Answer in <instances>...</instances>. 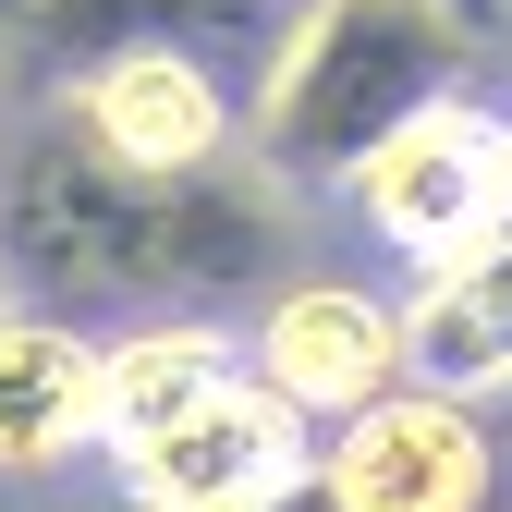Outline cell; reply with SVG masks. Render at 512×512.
<instances>
[{"instance_id": "5b68a950", "label": "cell", "mask_w": 512, "mask_h": 512, "mask_svg": "<svg viewBox=\"0 0 512 512\" xmlns=\"http://www.w3.org/2000/svg\"><path fill=\"white\" fill-rule=\"evenodd\" d=\"M317 488H330V512H488L500 452L476 403H439L403 378L317 439Z\"/></svg>"}, {"instance_id": "30bf717a", "label": "cell", "mask_w": 512, "mask_h": 512, "mask_svg": "<svg viewBox=\"0 0 512 512\" xmlns=\"http://www.w3.org/2000/svg\"><path fill=\"white\" fill-rule=\"evenodd\" d=\"M220 378H244V342L220 330V317H135V330L98 342V439L135 452V439H159L171 415H196Z\"/></svg>"}, {"instance_id": "4fadbf2b", "label": "cell", "mask_w": 512, "mask_h": 512, "mask_svg": "<svg viewBox=\"0 0 512 512\" xmlns=\"http://www.w3.org/2000/svg\"><path fill=\"white\" fill-rule=\"evenodd\" d=\"M452 13H464V25H488V13H500V0H452Z\"/></svg>"}, {"instance_id": "277c9868", "label": "cell", "mask_w": 512, "mask_h": 512, "mask_svg": "<svg viewBox=\"0 0 512 512\" xmlns=\"http://www.w3.org/2000/svg\"><path fill=\"white\" fill-rule=\"evenodd\" d=\"M110 464H122V500L135 512H269L317 464V427L281 391H256V378H220L196 415H171L159 439H135Z\"/></svg>"}, {"instance_id": "3957f363", "label": "cell", "mask_w": 512, "mask_h": 512, "mask_svg": "<svg viewBox=\"0 0 512 512\" xmlns=\"http://www.w3.org/2000/svg\"><path fill=\"white\" fill-rule=\"evenodd\" d=\"M354 208H366V232L391 256H415L427 281L464 269L476 244H500V208H512V122L464 110V98L415 110L391 147L354 159Z\"/></svg>"}, {"instance_id": "8992f818", "label": "cell", "mask_w": 512, "mask_h": 512, "mask_svg": "<svg viewBox=\"0 0 512 512\" xmlns=\"http://www.w3.org/2000/svg\"><path fill=\"white\" fill-rule=\"evenodd\" d=\"M244 378L281 391L305 427H342L366 415L378 391H403V305H378L366 281H281L256 305V342H244Z\"/></svg>"}, {"instance_id": "5bb4252c", "label": "cell", "mask_w": 512, "mask_h": 512, "mask_svg": "<svg viewBox=\"0 0 512 512\" xmlns=\"http://www.w3.org/2000/svg\"><path fill=\"white\" fill-rule=\"evenodd\" d=\"M500 232H512V208H500Z\"/></svg>"}, {"instance_id": "52a82bcc", "label": "cell", "mask_w": 512, "mask_h": 512, "mask_svg": "<svg viewBox=\"0 0 512 512\" xmlns=\"http://www.w3.org/2000/svg\"><path fill=\"white\" fill-rule=\"evenodd\" d=\"M74 135H86L110 171L196 183V171L232 159L244 110H232V86L208 74L196 49H122V61H86V74H74Z\"/></svg>"}, {"instance_id": "6da1fadb", "label": "cell", "mask_w": 512, "mask_h": 512, "mask_svg": "<svg viewBox=\"0 0 512 512\" xmlns=\"http://www.w3.org/2000/svg\"><path fill=\"white\" fill-rule=\"evenodd\" d=\"M269 256H281L269 171L147 183L110 171L74 122L0 171V281H25L37 305H208L269 281Z\"/></svg>"}, {"instance_id": "7c38bea8", "label": "cell", "mask_w": 512, "mask_h": 512, "mask_svg": "<svg viewBox=\"0 0 512 512\" xmlns=\"http://www.w3.org/2000/svg\"><path fill=\"white\" fill-rule=\"evenodd\" d=\"M269 512H330V488H317V464H305V476H293V488H281Z\"/></svg>"}, {"instance_id": "ba28073f", "label": "cell", "mask_w": 512, "mask_h": 512, "mask_svg": "<svg viewBox=\"0 0 512 512\" xmlns=\"http://www.w3.org/2000/svg\"><path fill=\"white\" fill-rule=\"evenodd\" d=\"M403 378L439 403H500L512 391V232L476 244L403 305Z\"/></svg>"}, {"instance_id": "7a4b0ae2", "label": "cell", "mask_w": 512, "mask_h": 512, "mask_svg": "<svg viewBox=\"0 0 512 512\" xmlns=\"http://www.w3.org/2000/svg\"><path fill=\"white\" fill-rule=\"evenodd\" d=\"M476 25L452 0H293L269 86L244 110V147L269 183H354L366 147H391L415 110L464 86Z\"/></svg>"}, {"instance_id": "8fae6325", "label": "cell", "mask_w": 512, "mask_h": 512, "mask_svg": "<svg viewBox=\"0 0 512 512\" xmlns=\"http://www.w3.org/2000/svg\"><path fill=\"white\" fill-rule=\"evenodd\" d=\"M232 25H269V0H0V37L37 49L49 74H86L122 49H196Z\"/></svg>"}, {"instance_id": "9c48e42d", "label": "cell", "mask_w": 512, "mask_h": 512, "mask_svg": "<svg viewBox=\"0 0 512 512\" xmlns=\"http://www.w3.org/2000/svg\"><path fill=\"white\" fill-rule=\"evenodd\" d=\"M98 439V342L74 317H13L0 305V476H37Z\"/></svg>"}]
</instances>
